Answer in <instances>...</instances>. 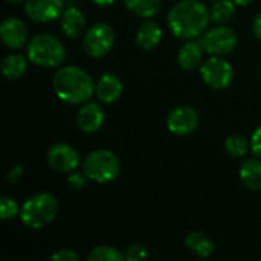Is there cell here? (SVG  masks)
I'll return each mask as SVG.
<instances>
[{
	"label": "cell",
	"instance_id": "cell-22",
	"mask_svg": "<svg viewBox=\"0 0 261 261\" xmlns=\"http://www.w3.org/2000/svg\"><path fill=\"white\" fill-rule=\"evenodd\" d=\"M236 8L237 5L232 0H216L210 8L211 21L217 24H226L234 17Z\"/></svg>",
	"mask_w": 261,
	"mask_h": 261
},
{
	"label": "cell",
	"instance_id": "cell-13",
	"mask_svg": "<svg viewBox=\"0 0 261 261\" xmlns=\"http://www.w3.org/2000/svg\"><path fill=\"white\" fill-rule=\"evenodd\" d=\"M104 109L95 101H87L76 112V125L83 133H95L104 124Z\"/></svg>",
	"mask_w": 261,
	"mask_h": 261
},
{
	"label": "cell",
	"instance_id": "cell-20",
	"mask_svg": "<svg viewBox=\"0 0 261 261\" xmlns=\"http://www.w3.org/2000/svg\"><path fill=\"white\" fill-rule=\"evenodd\" d=\"M29 63L28 55L9 54L2 61V73L6 80H18L26 73Z\"/></svg>",
	"mask_w": 261,
	"mask_h": 261
},
{
	"label": "cell",
	"instance_id": "cell-31",
	"mask_svg": "<svg viewBox=\"0 0 261 261\" xmlns=\"http://www.w3.org/2000/svg\"><path fill=\"white\" fill-rule=\"evenodd\" d=\"M252 32H254V35L261 41V12L255 15V18L252 21Z\"/></svg>",
	"mask_w": 261,
	"mask_h": 261
},
{
	"label": "cell",
	"instance_id": "cell-26",
	"mask_svg": "<svg viewBox=\"0 0 261 261\" xmlns=\"http://www.w3.org/2000/svg\"><path fill=\"white\" fill-rule=\"evenodd\" d=\"M124 257L127 261H141L148 258V248L141 245V243H135L130 245L125 251H124Z\"/></svg>",
	"mask_w": 261,
	"mask_h": 261
},
{
	"label": "cell",
	"instance_id": "cell-11",
	"mask_svg": "<svg viewBox=\"0 0 261 261\" xmlns=\"http://www.w3.org/2000/svg\"><path fill=\"white\" fill-rule=\"evenodd\" d=\"M24 14L35 23H49L61 17L64 0H26Z\"/></svg>",
	"mask_w": 261,
	"mask_h": 261
},
{
	"label": "cell",
	"instance_id": "cell-32",
	"mask_svg": "<svg viewBox=\"0 0 261 261\" xmlns=\"http://www.w3.org/2000/svg\"><path fill=\"white\" fill-rule=\"evenodd\" d=\"M92 3H95V5H98V6H110V5H113L116 0H90Z\"/></svg>",
	"mask_w": 261,
	"mask_h": 261
},
{
	"label": "cell",
	"instance_id": "cell-4",
	"mask_svg": "<svg viewBox=\"0 0 261 261\" xmlns=\"http://www.w3.org/2000/svg\"><path fill=\"white\" fill-rule=\"evenodd\" d=\"M58 210L60 205L57 197L41 191L24 200L20 210V220L29 229H43L55 220Z\"/></svg>",
	"mask_w": 261,
	"mask_h": 261
},
{
	"label": "cell",
	"instance_id": "cell-3",
	"mask_svg": "<svg viewBox=\"0 0 261 261\" xmlns=\"http://www.w3.org/2000/svg\"><path fill=\"white\" fill-rule=\"evenodd\" d=\"M64 43L52 34H37L26 44V55L29 61L43 69L60 67L66 60Z\"/></svg>",
	"mask_w": 261,
	"mask_h": 261
},
{
	"label": "cell",
	"instance_id": "cell-24",
	"mask_svg": "<svg viewBox=\"0 0 261 261\" xmlns=\"http://www.w3.org/2000/svg\"><path fill=\"white\" fill-rule=\"evenodd\" d=\"M87 260L89 261H122L125 260L124 252H121L119 249H116L115 246H109V245H101V246H95L89 254H87Z\"/></svg>",
	"mask_w": 261,
	"mask_h": 261
},
{
	"label": "cell",
	"instance_id": "cell-2",
	"mask_svg": "<svg viewBox=\"0 0 261 261\" xmlns=\"http://www.w3.org/2000/svg\"><path fill=\"white\" fill-rule=\"evenodd\" d=\"M96 81L92 75L75 64L60 66L52 76V89L58 99L70 106H81L95 95Z\"/></svg>",
	"mask_w": 261,
	"mask_h": 261
},
{
	"label": "cell",
	"instance_id": "cell-23",
	"mask_svg": "<svg viewBox=\"0 0 261 261\" xmlns=\"http://www.w3.org/2000/svg\"><path fill=\"white\" fill-rule=\"evenodd\" d=\"M225 150L231 158H245L251 150V142L242 135H231L225 141Z\"/></svg>",
	"mask_w": 261,
	"mask_h": 261
},
{
	"label": "cell",
	"instance_id": "cell-28",
	"mask_svg": "<svg viewBox=\"0 0 261 261\" xmlns=\"http://www.w3.org/2000/svg\"><path fill=\"white\" fill-rule=\"evenodd\" d=\"M49 258L52 261H80V255L72 249H58Z\"/></svg>",
	"mask_w": 261,
	"mask_h": 261
},
{
	"label": "cell",
	"instance_id": "cell-17",
	"mask_svg": "<svg viewBox=\"0 0 261 261\" xmlns=\"http://www.w3.org/2000/svg\"><path fill=\"white\" fill-rule=\"evenodd\" d=\"M161 40H162V28L151 18H145L139 24L135 35L136 44L144 50H153L154 47L159 46Z\"/></svg>",
	"mask_w": 261,
	"mask_h": 261
},
{
	"label": "cell",
	"instance_id": "cell-1",
	"mask_svg": "<svg viewBox=\"0 0 261 261\" xmlns=\"http://www.w3.org/2000/svg\"><path fill=\"white\" fill-rule=\"evenodd\" d=\"M211 14L202 0H180L167 14V24L171 34L182 40L200 38L208 29Z\"/></svg>",
	"mask_w": 261,
	"mask_h": 261
},
{
	"label": "cell",
	"instance_id": "cell-30",
	"mask_svg": "<svg viewBox=\"0 0 261 261\" xmlns=\"http://www.w3.org/2000/svg\"><path fill=\"white\" fill-rule=\"evenodd\" d=\"M23 173H24L23 165H15V167H12V168L8 171L6 180H8L9 184H17V182L23 177Z\"/></svg>",
	"mask_w": 261,
	"mask_h": 261
},
{
	"label": "cell",
	"instance_id": "cell-5",
	"mask_svg": "<svg viewBox=\"0 0 261 261\" xmlns=\"http://www.w3.org/2000/svg\"><path fill=\"white\" fill-rule=\"evenodd\" d=\"M83 171L95 184H110L121 173L119 158L106 148L90 151L83 161Z\"/></svg>",
	"mask_w": 261,
	"mask_h": 261
},
{
	"label": "cell",
	"instance_id": "cell-12",
	"mask_svg": "<svg viewBox=\"0 0 261 261\" xmlns=\"http://www.w3.org/2000/svg\"><path fill=\"white\" fill-rule=\"evenodd\" d=\"M0 38L6 47L11 50H20L26 47L28 38V26L18 17H6L0 24Z\"/></svg>",
	"mask_w": 261,
	"mask_h": 261
},
{
	"label": "cell",
	"instance_id": "cell-9",
	"mask_svg": "<svg viewBox=\"0 0 261 261\" xmlns=\"http://www.w3.org/2000/svg\"><path fill=\"white\" fill-rule=\"evenodd\" d=\"M46 161H47V165L54 171L69 174L80 167L81 156H80L78 150L75 147H72L70 144L57 142L47 150Z\"/></svg>",
	"mask_w": 261,
	"mask_h": 261
},
{
	"label": "cell",
	"instance_id": "cell-8",
	"mask_svg": "<svg viewBox=\"0 0 261 261\" xmlns=\"http://www.w3.org/2000/svg\"><path fill=\"white\" fill-rule=\"evenodd\" d=\"M205 54L208 55H228L231 54L237 43H239V35L234 29H231L226 24H219L216 28L206 29L200 38H199Z\"/></svg>",
	"mask_w": 261,
	"mask_h": 261
},
{
	"label": "cell",
	"instance_id": "cell-7",
	"mask_svg": "<svg viewBox=\"0 0 261 261\" xmlns=\"http://www.w3.org/2000/svg\"><path fill=\"white\" fill-rule=\"evenodd\" d=\"M199 70L202 81L214 90H223L232 84L234 67L220 55H210V58L202 63Z\"/></svg>",
	"mask_w": 261,
	"mask_h": 261
},
{
	"label": "cell",
	"instance_id": "cell-25",
	"mask_svg": "<svg viewBox=\"0 0 261 261\" xmlns=\"http://www.w3.org/2000/svg\"><path fill=\"white\" fill-rule=\"evenodd\" d=\"M20 210L17 200L11 196H3L0 199V217L2 220H12L15 217H20Z\"/></svg>",
	"mask_w": 261,
	"mask_h": 261
},
{
	"label": "cell",
	"instance_id": "cell-15",
	"mask_svg": "<svg viewBox=\"0 0 261 261\" xmlns=\"http://www.w3.org/2000/svg\"><path fill=\"white\" fill-rule=\"evenodd\" d=\"M122 81L115 73H102L95 86V95L104 104H115L122 96Z\"/></svg>",
	"mask_w": 261,
	"mask_h": 261
},
{
	"label": "cell",
	"instance_id": "cell-19",
	"mask_svg": "<svg viewBox=\"0 0 261 261\" xmlns=\"http://www.w3.org/2000/svg\"><path fill=\"white\" fill-rule=\"evenodd\" d=\"M185 246L191 254H194L200 258L211 257L216 249L214 242L202 231H191L185 237Z\"/></svg>",
	"mask_w": 261,
	"mask_h": 261
},
{
	"label": "cell",
	"instance_id": "cell-33",
	"mask_svg": "<svg viewBox=\"0 0 261 261\" xmlns=\"http://www.w3.org/2000/svg\"><path fill=\"white\" fill-rule=\"evenodd\" d=\"M237 6H249V5H252L255 0H232Z\"/></svg>",
	"mask_w": 261,
	"mask_h": 261
},
{
	"label": "cell",
	"instance_id": "cell-14",
	"mask_svg": "<svg viewBox=\"0 0 261 261\" xmlns=\"http://www.w3.org/2000/svg\"><path fill=\"white\" fill-rule=\"evenodd\" d=\"M60 28L67 38H78L87 31V20L80 8L69 6L60 17Z\"/></svg>",
	"mask_w": 261,
	"mask_h": 261
},
{
	"label": "cell",
	"instance_id": "cell-18",
	"mask_svg": "<svg viewBox=\"0 0 261 261\" xmlns=\"http://www.w3.org/2000/svg\"><path fill=\"white\" fill-rule=\"evenodd\" d=\"M242 184L251 191H261V159L251 158L242 162L239 168Z\"/></svg>",
	"mask_w": 261,
	"mask_h": 261
},
{
	"label": "cell",
	"instance_id": "cell-21",
	"mask_svg": "<svg viewBox=\"0 0 261 261\" xmlns=\"http://www.w3.org/2000/svg\"><path fill=\"white\" fill-rule=\"evenodd\" d=\"M124 5L132 14L145 20L159 12L162 0H124Z\"/></svg>",
	"mask_w": 261,
	"mask_h": 261
},
{
	"label": "cell",
	"instance_id": "cell-27",
	"mask_svg": "<svg viewBox=\"0 0 261 261\" xmlns=\"http://www.w3.org/2000/svg\"><path fill=\"white\" fill-rule=\"evenodd\" d=\"M87 176L84 174V171L83 173H80V171H72V173H69L67 174V179H66V185H67V188L69 190H72V191H81L84 187H86V184H87Z\"/></svg>",
	"mask_w": 261,
	"mask_h": 261
},
{
	"label": "cell",
	"instance_id": "cell-29",
	"mask_svg": "<svg viewBox=\"0 0 261 261\" xmlns=\"http://www.w3.org/2000/svg\"><path fill=\"white\" fill-rule=\"evenodd\" d=\"M249 142H251V151H252V154L255 158L261 159V125L254 130Z\"/></svg>",
	"mask_w": 261,
	"mask_h": 261
},
{
	"label": "cell",
	"instance_id": "cell-16",
	"mask_svg": "<svg viewBox=\"0 0 261 261\" xmlns=\"http://www.w3.org/2000/svg\"><path fill=\"white\" fill-rule=\"evenodd\" d=\"M203 47L199 40H188L185 41L179 50H177V64L180 69L187 72H193L196 69H200L203 63Z\"/></svg>",
	"mask_w": 261,
	"mask_h": 261
},
{
	"label": "cell",
	"instance_id": "cell-34",
	"mask_svg": "<svg viewBox=\"0 0 261 261\" xmlns=\"http://www.w3.org/2000/svg\"><path fill=\"white\" fill-rule=\"evenodd\" d=\"M9 3H14V5H18V3H24L26 0H8Z\"/></svg>",
	"mask_w": 261,
	"mask_h": 261
},
{
	"label": "cell",
	"instance_id": "cell-35",
	"mask_svg": "<svg viewBox=\"0 0 261 261\" xmlns=\"http://www.w3.org/2000/svg\"><path fill=\"white\" fill-rule=\"evenodd\" d=\"M210 2H216V0H210Z\"/></svg>",
	"mask_w": 261,
	"mask_h": 261
},
{
	"label": "cell",
	"instance_id": "cell-6",
	"mask_svg": "<svg viewBox=\"0 0 261 261\" xmlns=\"http://www.w3.org/2000/svg\"><path fill=\"white\" fill-rule=\"evenodd\" d=\"M115 31L109 23L99 21L90 26L83 35V49L92 58L106 57L115 46Z\"/></svg>",
	"mask_w": 261,
	"mask_h": 261
},
{
	"label": "cell",
	"instance_id": "cell-10",
	"mask_svg": "<svg viewBox=\"0 0 261 261\" xmlns=\"http://www.w3.org/2000/svg\"><path fill=\"white\" fill-rule=\"evenodd\" d=\"M200 116L191 106H179L167 116V128L176 136H188L199 128Z\"/></svg>",
	"mask_w": 261,
	"mask_h": 261
}]
</instances>
